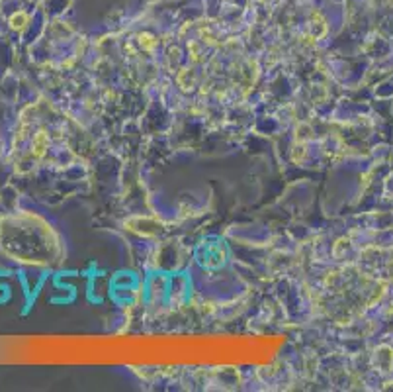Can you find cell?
Returning a JSON list of instances; mask_svg holds the SVG:
<instances>
[{"mask_svg":"<svg viewBox=\"0 0 393 392\" xmlns=\"http://www.w3.org/2000/svg\"><path fill=\"white\" fill-rule=\"evenodd\" d=\"M139 42H141V45L143 47H145V50H153V47H155V38H153V35H149V34H141L139 35Z\"/></svg>","mask_w":393,"mask_h":392,"instance_id":"1","label":"cell"}]
</instances>
